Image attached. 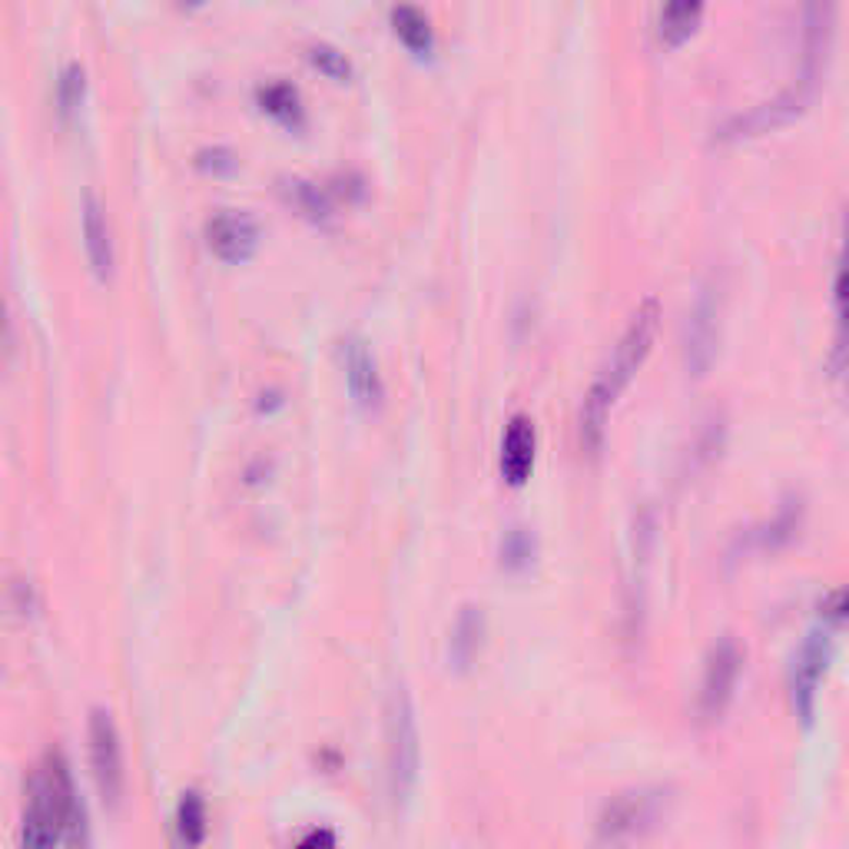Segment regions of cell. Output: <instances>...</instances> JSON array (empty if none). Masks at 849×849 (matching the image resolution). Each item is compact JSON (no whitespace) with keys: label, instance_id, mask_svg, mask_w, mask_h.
Returning <instances> with one entry per match:
<instances>
[{"label":"cell","instance_id":"cell-1","mask_svg":"<svg viewBox=\"0 0 849 849\" xmlns=\"http://www.w3.org/2000/svg\"><path fill=\"white\" fill-rule=\"evenodd\" d=\"M657 325H660V306H657V299H644L637 306V312L631 315L624 335L618 338L611 359L605 362V369L598 372V379H594V385L587 388L584 405H581V418H577V439H581V449L587 455L601 452L605 432H608V415L618 405L621 392L631 385V379L647 362V356L654 349V338H657Z\"/></svg>","mask_w":849,"mask_h":849},{"label":"cell","instance_id":"cell-2","mask_svg":"<svg viewBox=\"0 0 849 849\" xmlns=\"http://www.w3.org/2000/svg\"><path fill=\"white\" fill-rule=\"evenodd\" d=\"M421 767V740L415 724V707L405 687H395L385 710V774L388 797L395 803H408Z\"/></svg>","mask_w":849,"mask_h":849},{"label":"cell","instance_id":"cell-3","mask_svg":"<svg viewBox=\"0 0 849 849\" xmlns=\"http://www.w3.org/2000/svg\"><path fill=\"white\" fill-rule=\"evenodd\" d=\"M670 813V790L637 787L611 797L598 813V842L627 846L654 833Z\"/></svg>","mask_w":849,"mask_h":849},{"label":"cell","instance_id":"cell-4","mask_svg":"<svg viewBox=\"0 0 849 849\" xmlns=\"http://www.w3.org/2000/svg\"><path fill=\"white\" fill-rule=\"evenodd\" d=\"M740 670H743V650L740 644L724 634L704 663V677H701V694H697V720L704 727L720 724V717L727 714L733 694H737V681H740Z\"/></svg>","mask_w":849,"mask_h":849},{"label":"cell","instance_id":"cell-5","mask_svg":"<svg viewBox=\"0 0 849 849\" xmlns=\"http://www.w3.org/2000/svg\"><path fill=\"white\" fill-rule=\"evenodd\" d=\"M836 631L839 627L823 621V627H816L803 641V647H800V654L793 657V667H790V701H793L797 717L806 727L813 724V714H816V694H820V684H823L829 660H833Z\"/></svg>","mask_w":849,"mask_h":849},{"label":"cell","instance_id":"cell-6","mask_svg":"<svg viewBox=\"0 0 849 849\" xmlns=\"http://www.w3.org/2000/svg\"><path fill=\"white\" fill-rule=\"evenodd\" d=\"M87 743H91V770L94 784L110 810L120 806L123 787H127V770H123V743L113 717L107 710H94L87 724Z\"/></svg>","mask_w":849,"mask_h":849},{"label":"cell","instance_id":"cell-7","mask_svg":"<svg viewBox=\"0 0 849 849\" xmlns=\"http://www.w3.org/2000/svg\"><path fill=\"white\" fill-rule=\"evenodd\" d=\"M800 24H803V57H800V80L793 87L813 100L820 76L826 70L829 40H833V0H800Z\"/></svg>","mask_w":849,"mask_h":849},{"label":"cell","instance_id":"cell-8","mask_svg":"<svg viewBox=\"0 0 849 849\" xmlns=\"http://www.w3.org/2000/svg\"><path fill=\"white\" fill-rule=\"evenodd\" d=\"M720 349V292L717 286H704L697 302L691 306L684 328V366L687 375L704 379Z\"/></svg>","mask_w":849,"mask_h":849},{"label":"cell","instance_id":"cell-9","mask_svg":"<svg viewBox=\"0 0 849 849\" xmlns=\"http://www.w3.org/2000/svg\"><path fill=\"white\" fill-rule=\"evenodd\" d=\"M810 107V97H803L797 87L784 91L780 97H774L770 104H760L750 113H740L733 120H727L717 130V143H743V140H756V136H767L784 130L787 123L800 120Z\"/></svg>","mask_w":849,"mask_h":849},{"label":"cell","instance_id":"cell-10","mask_svg":"<svg viewBox=\"0 0 849 849\" xmlns=\"http://www.w3.org/2000/svg\"><path fill=\"white\" fill-rule=\"evenodd\" d=\"M40 770L47 777L57 816H60V833H63V846H76L87 842V813H83V803L76 797V784L70 777V767L60 753H47V760L40 763Z\"/></svg>","mask_w":849,"mask_h":849},{"label":"cell","instance_id":"cell-11","mask_svg":"<svg viewBox=\"0 0 849 849\" xmlns=\"http://www.w3.org/2000/svg\"><path fill=\"white\" fill-rule=\"evenodd\" d=\"M803 518H806L803 498L793 494V498H787L780 504V512L770 522H763V525L750 528L746 535H740L733 554L753 558V554H777V551L790 548L800 538V531H803Z\"/></svg>","mask_w":849,"mask_h":849},{"label":"cell","instance_id":"cell-12","mask_svg":"<svg viewBox=\"0 0 849 849\" xmlns=\"http://www.w3.org/2000/svg\"><path fill=\"white\" fill-rule=\"evenodd\" d=\"M206 246L216 260L239 266L256 256L260 249V226L246 213H219L206 223Z\"/></svg>","mask_w":849,"mask_h":849},{"label":"cell","instance_id":"cell-13","mask_svg":"<svg viewBox=\"0 0 849 849\" xmlns=\"http://www.w3.org/2000/svg\"><path fill=\"white\" fill-rule=\"evenodd\" d=\"M21 839L27 846H60L63 833H60V816L47 787L44 770L37 767L31 784H27V810H24V826H21Z\"/></svg>","mask_w":849,"mask_h":849},{"label":"cell","instance_id":"cell-14","mask_svg":"<svg viewBox=\"0 0 849 849\" xmlns=\"http://www.w3.org/2000/svg\"><path fill=\"white\" fill-rule=\"evenodd\" d=\"M343 369H346V385H349L356 405L366 408V411L382 408L385 388H382L375 359H372V352L362 338H346L343 343Z\"/></svg>","mask_w":849,"mask_h":849},{"label":"cell","instance_id":"cell-15","mask_svg":"<svg viewBox=\"0 0 849 849\" xmlns=\"http://www.w3.org/2000/svg\"><path fill=\"white\" fill-rule=\"evenodd\" d=\"M535 449H538V435H535L531 418L515 415L512 421H507L504 439H501V475H504L507 485L522 488L531 478Z\"/></svg>","mask_w":849,"mask_h":849},{"label":"cell","instance_id":"cell-16","mask_svg":"<svg viewBox=\"0 0 849 849\" xmlns=\"http://www.w3.org/2000/svg\"><path fill=\"white\" fill-rule=\"evenodd\" d=\"M485 634H488V624H485V611L478 605H465L452 624V637H449V667L455 673H468L478 657H481V647H485Z\"/></svg>","mask_w":849,"mask_h":849},{"label":"cell","instance_id":"cell-17","mask_svg":"<svg viewBox=\"0 0 849 849\" xmlns=\"http://www.w3.org/2000/svg\"><path fill=\"white\" fill-rule=\"evenodd\" d=\"M83 246H87V263L100 283L113 276V239L107 226V213L97 196L83 200Z\"/></svg>","mask_w":849,"mask_h":849},{"label":"cell","instance_id":"cell-18","mask_svg":"<svg viewBox=\"0 0 849 849\" xmlns=\"http://www.w3.org/2000/svg\"><path fill=\"white\" fill-rule=\"evenodd\" d=\"M704 17V0H667L660 11V27L657 37L663 47H681L694 37L697 24Z\"/></svg>","mask_w":849,"mask_h":849},{"label":"cell","instance_id":"cell-19","mask_svg":"<svg viewBox=\"0 0 849 849\" xmlns=\"http://www.w3.org/2000/svg\"><path fill=\"white\" fill-rule=\"evenodd\" d=\"M535 558H538V538H535L528 528L515 525V528L504 531L501 548H498V564H501L504 574H525V571H531V567H535Z\"/></svg>","mask_w":849,"mask_h":849},{"label":"cell","instance_id":"cell-20","mask_svg":"<svg viewBox=\"0 0 849 849\" xmlns=\"http://www.w3.org/2000/svg\"><path fill=\"white\" fill-rule=\"evenodd\" d=\"M260 107H263V113H270L276 123H283L289 130L302 127V100H299L296 87H289V83H270V87H263L260 91Z\"/></svg>","mask_w":849,"mask_h":849},{"label":"cell","instance_id":"cell-21","mask_svg":"<svg viewBox=\"0 0 849 849\" xmlns=\"http://www.w3.org/2000/svg\"><path fill=\"white\" fill-rule=\"evenodd\" d=\"M392 24H395V37L411 53H429L432 50V27H429V21H424V14H418L415 8H408V4L395 8Z\"/></svg>","mask_w":849,"mask_h":849},{"label":"cell","instance_id":"cell-22","mask_svg":"<svg viewBox=\"0 0 849 849\" xmlns=\"http://www.w3.org/2000/svg\"><path fill=\"white\" fill-rule=\"evenodd\" d=\"M206 803L196 790H187L183 800H180V810H177V829H180V839L187 846H200L206 839Z\"/></svg>","mask_w":849,"mask_h":849},{"label":"cell","instance_id":"cell-23","mask_svg":"<svg viewBox=\"0 0 849 849\" xmlns=\"http://www.w3.org/2000/svg\"><path fill=\"white\" fill-rule=\"evenodd\" d=\"M286 196L289 203L312 223H325L332 216V203L328 196L315 187V183H306V180H289L286 183Z\"/></svg>","mask_w":849,"mask_h":849},{"label":"cell","instance_id":"cell-24","mask_svg":"<svg viewBox=\"0 0 849 849\" xmlns=\"http://www.w3.org/2000/svg\"><path fill=\"white\" fill-rule=\"evenodd\" d=\"M724 435H727L724 418H710V421L704 424L701 435L694 439V449L687 452V468H691V475L701 471L704 465H710V462L720 455V449H724Z\"/></svg>","mask_w":849,"mask_h":849},{"label":"cell","instance_id":"cell-25","mask_svg":"<svg viewBox=\"0 0 849 849\" xmlns=\"http://www.w3.org/2000/svg\"><path fill=\"white\" fill-rule=\"evenodd\" d=\"M83 97H87V80H83L80 63H70V67L60 73V83H57V107H60V117L70 120V117L83 107Z\"/></svg>","mask_w":849,"mask_h":849},{"label":"cell","instance_id":"cell-26","mask_svg":"<svg viewBox=\"0 0 849 849\" xmlns=\"http://www.w3.org/2000/svg\"><path fill=\"white\" fill-rule=\"evenodd\" d=\"M309 60H312V67H315L319 73H325V76L335 80V83H346V80L352 76V67H349L346 53H338V50L328 47V44L312 47V50H309Z\"/></svg>","mask_w":849,"mask_h":849},{"label":"cell","instance_id":"cell-27","mask_svg":"<svg viewBox=\"0 0 849 849\" xmlns=\"http://www.w3.org/2000/svg\"><path fill=\"white\" fill-rule=\"evenodd\" d=\"M200 169L203 174H213V177H226L236 169V159L226 150H206V153H200Z\"/></svg>","mask_w":849,"mask_h":849},{"label":"cell","instance_id":"cell-28","mask_svg":"<svg viewBox=\"0 0 849 849\" xmlns=\"http://www.w3.org/2000/svg\"><path fill=\"white\" fill-rule=\"evenodd\" d=\"M315 842H325V846H332V842H335V836H332V833H309V836L302 839V846H315Z\"/></svg>","mask_w":849,"mask_h":849},{"label":"cell","instance_id":"cell-29","mask_svg":"<svg viewBox=\"0 0 849 849\" xmlns=\"http://www.w3.org/2000/svg\"><path fill=\"white\" fill-rule=\"evenodd\" d=\"M0 335H11V322H8V309H4V299H0Z\"/></svg>","mask_w":849,"mask_h":849},{"label":"cell","instance_id":"cell-30","mask_svg":"<svg viewBox=\"0 0 849 849\" xmlns=\"http://www.w3.org/2000/svg\"><path fill=\"white\" fill-rule=\"evenodd\" d=\"M177 4H180V8H190V11H193V8H203V4H206V0H177Z\"/></svg>","mask_w":849,"mask_h":849}]
</instances>
